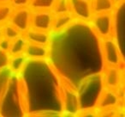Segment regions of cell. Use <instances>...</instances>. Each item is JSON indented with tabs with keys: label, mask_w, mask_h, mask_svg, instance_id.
I'll use <instances>...</instances> for the list:
<instances>
[{
	"label": "cell",
	"mask_w": 125,
	"mask_h": 117,
	"mask_svg": "<svg viewBox=\"0 0 125 117\" xmlns=\"http://www.w3.org/2000/svg\"><path fill=\"white\" fill-rule=\"evenodd\" d=\"M28 62V59L24 53L17 54V55H10L8 68L12 72V74L17 75V74L21 73Z\"/></svg>",
	"instance_id": "4fadbf2b"
},
{
	"label": "cell",
	"mask_w": 125,
	"mask_h": 117,
	"mask_svg": "<svg viewBox=\"0 0 125 117\" xmlns=\"http://www.w3.org/2000/svg\"><path fill=\"white\" fill-rule=\"evenodd\" d=\"M120 98L115 91L103 88L97 102L95 108L97 110H102L110 108H117L119 105Z\"/></svg>",
	"instance_id": "9c48e42d"
},
{
	"label": "cell",
	"mask_w": 125,
	"mask_h": 117,
	"mask_svg": "<svg viewBox=\"0 0 125 117\" xmlns=\"http://www.w3.org/2000/svg\"><path fill=\"white\" fill-rule=\"evenodd\" d=\"M10 44H11V40H10L9 39L3 36L2 38L0 39V50L9 52L10 47Z\"/></svg>",
	"instance_id": "603a6c76"
},
{
	"label": "cell",
	"mask_w": 125,
	"mask_h": 117,
	"mask_svg": "<svg viewBox=\"0 0 125 117\" xmlns=\"http://www.w3.org/2000/svg\"><path fill=\"white\" fill-rule=\"evenodd\" d=\"M51 12L53 16L70 12L69 0H56Z\"/></svg>",
	"instance_id": "e0dca14e"
},
{
	"label": "cell",
	"mask_w": 125,
	"mask_h": 117,
	"mask_svg": "<svg viewBox=\"0 0 125 117\" xmlns=\"http://www.w3.org/2000/svg\"><path fill=\"white\" fill-rule=\"evenodd\" d=\"M51 35L49 58L57 74L77 91L87 78L102 74L104 61L100 40L92 26L74 23Z\"/></svg>",
	"instance_id": "6da1fadb"
},
{
	"label": "cell",
	"mask_w": 125,
	"mask_h": 117,
	"mask_svg": "<svg viewBox=\"0 0 125 117\" xmlns=\"http://www.w3.org/2000/svg\"><path fill=\"white\" fill-rule=\"evenodd\" d=\"M53 15L49 11H31V28L51 31Z\"/></svg>",
	"instance_id": "52a82bcc"
},
{
	"label": "cell",
	"mask_w": 125,
	"mask_h": 117,
	"mask_svg": "<svg viewBox=\"0 0 125 117\" xmlns=\"http://www.w3.org/2000/svg\"><path fill=\"white\" fill-rule=\"evenodd\" d=\"M3 36H4V35H3V28H2V26H0V39L2 38Z\"/></svg>",
	"instance_id": "484cf974"
},
{
	"label": "cell",
	"mask_w": 125,
	"mask_h": 117,
	"mask_svg": "<svg viewBox=\"0 0 125 117\" xmlns=\"http://www.w3.org/2000/svg\"><path fill=\"white\" fill-rule=\"evenodd\" d=\"M112 2L116 4H120V3L123 2V0H112Z\"/></svg>",
	"instance_id": "cb8c5ba5"
},
{
	"label": "cell",
	"mask_w": 125,
	"mask_h": 117,
	"mask_svg": "<svg viewBox=\"0 0 125 117\" xmlns=\"http://www.w3.org/2000/svg\"><path fill=\"white\" fill-rule=\"evenodd\" d=\"M74 19H75V16L71 12L53 16L51 31L52 33H57L60 30L63 29L67 26H69L74 21Z\"/></svg>",
	"instance_id": "7c38bea8"
},
{
	"label": "cell",
	"mask_w": 125,
	"mask_h": 117,
	"mask_svg": "<svg viewBox=\"0 0 125 117\" xmlns=\"http://www.w3.org/2000/svg\"><path fill=\"white\" fill-rule=\"evenodd\" d=\"M70 12L75 18L88 22L93 16L91 0H69Z\"/></svg>",
	"instance_id": "8992f818"
},
{
	"label": "cell",
	"mask_w": 125,
	"mask_h": 117,
	"mask_svg": "<svg viewBox=\"0 0 125 117\" xmlns=\"http://www.w3.org/2000/svg\"><path fill=\"white\" fill-rule=\"evenodd\" d=\"M3 35L5 38L9 39L10 40H12L14 39L19 37L20 35H22V33L19 31L18 29H16L15 27H13L12 25L9 24V23H6V24L3 25Z\"/></svg>",
	"instance_id": "d6986e66"
},
{
	"label": "cell",
	"mask_w": 125,
	"mask_h": 117,
	"mask_svg": "<svg viewBox=\"0 0 125 117\" xmlns=\"http://www.w3.org/2000/svg\"><path fill=\"white\" fill-rule=\"evenodd\" d=\"M22 35L28 42L40 44V45L48 46L51 39V35L49 34V32L35 29L31 27L28 30H26Z\"/></svg>",
	"instance_id": "8fae6325"
},
{
	"label": "cell",
	"mask_w": 125,
	"mask_h": 117,
	"mask_svg": "<svg viewBox=\"0 0 125 117\" xmlns=\"http://www.w3.org/2000/svg\"><path fill=\"white\" fill-rule=\"evenodd\" d=\"M7 23L23 34L31 27V10L28 7L14 9Z\"/></svg>",
	"instance_id": "5b68a950"
},
{
	"label": "cell",
	"mask_w": 125,
	"mask_h": 117,
	"mask_svg": "<svg viewBox=\"0 0 125 117\" xmlns=\"http://www.w3.org/2000/svg\"><path fill=\"white\" fill-rule=\"evenodd\" d=\"M103 79L101 74L95 75L84 80L76 91L78 97L79 108L95 107L96 102L103 90Z\"/></svg>",
	"instance_id": "7a4b0ae2"
},
{
	"label": "cell",
	"mask_w": 125,
	"mask_h": 117,
	"mask_svg": "<svg viewBox=\"0 0 125 117\" xmlns=\"http://www.w3.org/2000/svg\"><path fill=\"white\" fill-rule=\"evenodd\" d=\"M27 43H28V40L23 36V35L12 40L9 50L10 55H17V54L24 53Z\"/></svg>",
	"instance_id": "9a60e30c"
},
{
	"label": "cell",
	"mask_w": 125,
	"mask_h": 117,
	"mask_svg": "<svg viewBox=\"0 0 125 117\" xmlns=\"http://www.w3.org/2000/svg\"><path fill=\"white\" fill-rule=\"evenodd\" d=\"M98 115L99 116H118L119 115V110H116V108H110L105 109L98 110Z\"/></svg>",
	"instance_id": "44dd1931"
},
{
	"label": "cell",
	"mask_w": 125,
	"mask_h": 117,
	"mask_svg": "<svg viewBox=\"0 0 125 117\" xmlns=\"http://www.w3.org/2000/svg\"><path fill=\"white\" fill-rule=\"evenodd\" d=\"M103 84L106 89L116 91L121 85V69L117 66L106 65L103 71Z\"/></svg>",
	"instance_id": "ba28073f"
},
{
	"label": "cell",
	"mask_w": 125,
	"mask_h": 117,
	"mask_svg": "<svg viewBox=\"0 0 125 117\" xmlns=\"http://www.w3.org/2000/svg\"><path fill=\"white\" fill-rule=\"evenodd\" d=\"M93 14L108 13L112 11L114 3L112 0H91Z\"/></svg>",
	"instance_id": "5bb4252c"
},
{
	"label": "cell",
	"mask_w": 125,
	"mask_h": 117,
	"mask_svg": "<svg viewBox=\"0 0 125 117\" xmlns=\"http://www.w3.org/2000/svg\"><path fill=\"white\" fill-rule=\"evenodd\" d=\"M93 28L99 36L110 37L112 33L113 16L111 12L94 14L91 18Z\"/></svg>",
	"instance_id": "277c9868"
},
{
	"label": "cell",
	"mask_w": 125,
	"mask_h": 117,
	"mask_svg": "<svg viewBox=\"0 0 125 117\" xmlns=\"http://www.w3.org/2000/svg\"><path fill=\"white\" fill-rule=\"evenodd\" d=\"M49 53H50V51H49L48 46L34 44L28 41L24 51V54L27 56L28 60H48Z\"/></svg>",
	"instance_id": "30bf717a"
},
{
	"label": "cell",
	"mask_w": 125,
	"mask_h": 117,
	"mask_svg": "<svg viewBox=\"0 0 125 117\" xmlns=\"http://www.w3.org/2000/svg\"><path fill=\"white\" fill-rule=\"evenodd\" d=\"M30 0H10V4L14 9L21 7H28Z\"/></svg>",
	"instance_id": "7402d4cb"
},
{
	"label": "cell",
	"mask_w": 125,
	"mask_h": 117,
	"mask_svg": "<svg viewBox=\"0 0 125 117\" xmlns=\"http://www.w3.org/2000/svg\"><path fill=\"white\" fill-rule=\"evenodd\" d=\"M100 45L104 64L120 68L123 62V54L116 41L111 39V36L103 37L100 40Z\"/></svg>",
	"instance_id": "3957f363"
},
{
	"label": "cell",
	"mask_w": 125,
	"mask_h": 117,
	"mask_svg": "<svg viewBox=\"0 0 125 117\" xmlns=\"http://www.w3.org/2000/svg\"><path fill=\"white\" fill-rule=\"evenodd\" d=\"M14 8L10 3L0 4V26L6 24L12 14Z\"/></svg>",
	"instance_id": "ac0fdd59"
},
{
	"label": "cell",
	"mask_w": 125,
	"mask_h": 117,
	"mask_svg": "<svg viewBox=\"0 0 125 117\" xmlns=\"http://www.w3.org/2000/svg\"><path fill=\"white\" fill-rule=\"evenodd\" d=\"M10 56L9 52L0 50V71L8 68Z\"/></svg>",
	"instance_id": "ffe728a7"
},
{
	"label": "cell",
	"mask_w": 125,
	"mask_h": 117,
	"mask_svg": "<svg viewBox=\"0 0 125 117\" xmlns=\"http://www.w3.org/2000/svg\"><path fill=\"white\" fill-rule=\"evenodd\" d=\"M56 0H30L28 7L31 11H51Z\"/></svg>",
	"instance_id": "2e32d148"
},
{
	"label": "cell",
	"mask_w": 125,
	"mask_h": 117,
	"mask_svg": "<svg viewBox=\"0 0 125 117\" xmlns=\"http://www.w3.org/2000/svg\"><path fill=\"white\" fill-rule=\"evenodd\" d=\"M10 3V0H0V4H7Z\"/></svg>",
	"instance_id": "d4e9b609"
}]
</instances>
